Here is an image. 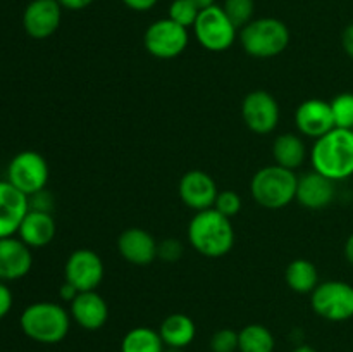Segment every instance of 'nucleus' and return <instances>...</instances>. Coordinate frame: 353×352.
Segmentation results:
<instances>
[{
  "instance_id": "f257e3e1",
  "label": "nucleus",
  "mask_w": 353,
  "mask_h": 352,
  "mask_svg": "<svg viewBox=\"0 0 353 352\" xmlns=\"http://www.w3.org/2000/svg\"><path fill=\"white\" fill-rule=\"evenodd\" d=\"M314 171L334 183L353 176V131L333 128L314 141L310 148Z\"/></svg>"
},
{
  "instance_id": "f03ea898",
  "label": "nucleus",
  "mask_w": 353,
  "mask_h": 352,
  "mask_svg": "<svg viewBox=\"0 0 353 352\" xmlns=\"http://www.w3.org/2000/svg\"><path fill=\"white\" fill-rule=\"evenodd\" d=\"M188 242L199 254L217 259L230 254L234 245V228L231 217L219 211H199L188 224Z\"/></svg>"
},
{
  "instance_id": "7ed1b4c3",
  "label": "nucleus",
  "mask_w": 353,
  "mask_h": 352,
  "mask_svg": "<svg viewBox=\"0 0 353 352\" xmlns=\"http://www.w3.org/2000/svg\"><path fill=\"white\" fill-rule=\"evenodd\" d=\"M71 314L57 302H33L21 313L23 333L38 344L54 345L64 340L71 330Z\"/></svg>"
},
{
  "instance_id": "20e7f679",
  "label": "nucleus",
  "mask_w": 353,
  "mask_h": 352,
  "mask_svg": "<svg viewBox=\"0 0 353 352\" xmlns=\"http://www.w3.org/2000/svg\"><path fill=\"white\" fill-rule=\"evenodd\" d=\"M290 37L288 24L278 17L252 19L238 33L243 50L255 59L278 57L288 48Z\"/></svg>"
},
{
  "instance_id": "39448f33",
  "label": "nucleus",
  "mask_w": 353,
  "mask_h": 352,
  "mask_svg": "<svg viewBox=\"0 0 353 352\" xmlns=\"http://www.w3.org/2000/svg\"><path fill=\"white\" fill-rule=\"evenodd\" d=\"M299 176L283 166L271 164L259 169L250 182V192L255 202L265 209H283L296 197Z\"/></svg>"
},
{
  "instance_id": "423d86ee",
  "label": "nucleus",
  "mask_w": 353,
  "mask_h": 352,
  "mask_svg": "<svg viewBox=\"0 0 353 352\" xmlns=\"http://www.w3.org/2000/svg\"><path fill=\"white\" fill-rule=\"evenodd\" d=\"M310 306L319 317L341 323L353 317V285L341 280H330L310 293Z\"/></svg>"
},
{
  "instance_id": "0eeeda50",
  "label": "nucleus",
  "mask_w": 353,
  "mask_h": 352,
  "mask_svg": "<svg viewBox=\"0 0 353 352\" xmlns=\"http://www.w3.org/2000/svg\"><path fill=\"white\" fill-rule=\"evenodd\" d=\"M193 35L196 41L209 52H224L236 41L238 28L231 23L223 7L216 6L200 10Z\"/></svg>"
},
{
  "instance_id": "6e6552de",
  "label": "nucleus",
  "mask_w": 353,
  "mask_h": 352,
  "mask_svg": "<svg viewBox=\"0 0 353 352\" xmlns=\"http://www.w3.org/2000/svg\"><path fill=\"white\" fill-rule=\"evenodd\" d=\"M190 41L188 28L174 23L169 17L157 19L145 30L143 45L145 50L155 59L169 61L176 59L186 50Z\"/></svg>"
},
{
  "instance_id": "1a4fd4ad",
  "label": "nucleus",
  "mask_w": 353,
  "mask_h": 352,
  "mask_svg": "<svg viewBox=\"0 0 353 352\" xmlns=\"http://www.w3.org/2000/svg\"><path fill=\"white\" fill-rule=\"evenodd\" d=\"M48 173L50 171L43 155L34 150H23L10 159L7 166V182L30 197L47 186Z\"/></svg>"
},
{
  "instance_id": "9d476101",
  "label": "nucleus",
  "mask_w": 353,
  "mask_h": 352,
  "mask_svg": "<svg viewBox=\"0 0 353 352\" xmlns=\"http://www.w3.org/2000/svg\"><path fill=\"white\" fill-rule=\"evenodd\" d=\"M241 117L250 131L257 135H269L278 128L279 104L265 90H254L247 93L241 102Z\"/></svg>"
},
{
  "instance_id": "9b49d317",
  "label": "nucleus",
  "mask_w": 353,
  "mask_h": 352,
  "mask_svg": "<svg viewBox=\"0 0 353 352\" xmlns=\"http://www.w3.org/2000/svg\"><path fill=\"white\" fill-rule=\"evenodd\" d=\"M103 261L95 251L78 248L68 257L64 266V278L79 292L97 290L103 280Z\"/></svg>"
},
{
  "instance_id": "f8f14e48",
  "label": "nucleus",
  "mask_w": 353,
  "mask_h": 352,
  "mask_svg": "<svg viewBox=\"0 0 353 352\" xmlns=\"http://www.w3.org/2000/svg\"><path fill=\"white\" fill-rule=\"evenodd\" d=\"M178 193L186 207L199 213V211L214 207L219 190L209 173L202 169H192V171H186L179 179Z\"/></svg>"
},
{
  "instance_id": "ddd939ff",
  "label": "nucleus",
  "mask_w": 353,
  "mask_h": 352,
  "mask_svg": "<svg viewBox=\"0 0 353 352\" xmlns=\"http://www.w3.org/2000/svg\"><path fill=\"white\" fill-rule=\"evenodd\" d=\"M62 6L57 0H31L23 14V28L34 40H45L59 30Z\"/></svg>"
},
{
  "instance_id": "4468645a",
  "label": "nucleus",
  "mask_w": 353,
  "mask_h": 352,
  "mask_svg": "<svg viewBox=\"0 0 353 352\" xmlns=\"http://www.w3.org/2000/svg\"><path fill=\"white\" fill-rule=\"evenodd\" d=\"M295 126L299 133L317 140L334 128L331 102L323 99H309L295 110Z\"/></svg>"
},
{
  "instance_id": "2eb2a0df",
  "label": "nucleus",
  "mask_w": 353,
  "mask_h": 352,
  "mask_svg": "<svg viewBox=\"0 0 353 352\" xmlns=\"http://www.w3.org/2000/svg\"><path fill=\"white\" fill-rule=\"evenodd\" d=\"M28 211V197L12 183L0 179V238L17 235Z\"/></svg>"
},
{
  "instance_id": "dca6fc26",
  "label": "nucleus",
  "mask_w": 353,
  "mask_h": 352,
  "mask_svg": "<svg viewBox=\"0 0 353 352\" xmlns=\"http://www.w3.org/2000/svg\"><path fill=\"white\" fill-rule=\"evenodd\" d=\"M33 254L19 237L0 238V282L21 280L31 271Z\"/></svg>"
},
{
  "instance_id": "f3484780",
  "label": "nucleus",
  "mask_w": 353,
  "mask_h": 352,
  "mask_svg": "<svg viewBox=\"0 0 353 352\" xmlns=\"http://www.w3.org/2000/svg\"><path fill=\"white\" fill-rule=\"evenodd\" d=\"M121 257L134 266H148L157 259V242L143 228H128L117 238Z\"/></svg>"
},
{
  "instance_id": "a211bd4d",
  "label": "nucleus",
  "mask_w": 353,
  "mask_h": 352,
  "mask_svg": "<svg viewBox=\"0 0 353 352\" xmlns=\"http://www.w3.org/2000/svg\"><path fill=\"white\" fill-rule=\"evenodd\" d=\"M69 314L76 324L88 331H97L109 320V306L97 290L79 292L69 304Z\"/></svg>"
},
{
  "instance_id": "6ab92c4d",
  "label": "nucleus",
  "mask_w": 353,
  "mask_h": 352,
  "mask_svg": "<svg viewBox=\"0 0 353 352\" xmlns=\"http://www.w3.org/2000/svg\"><path fill=\"white\" fill-rule=\"evenodd\" d=\"M336 195V186L333 179L319 175L317 171H309L299 178L296 185V197L303 207L310 211L326 209Z\"/></svg>"
},
{
  "instance_id": "aec40b11",
  "label": "nucleus",
  "mask_w": 353,
  "mask_h": 352,
  "mask_svg": "<svg viewBox=\"0 0 353 352\" xmlns=\"http://www.w3.org/2000/svg\"><path fill=\"white\" fill-rule=\"evenodd\" d=\"M55 219L52 213H41V211H28L17 230V237L24 242L30 248L47 247L55 237Z\"/></svg>"
},
{
  "instance_id": "412c9836",
  "label": "nucleus",
  "mask_w": 353,
  "mask_h": 352,
  "mask_svg": "<svg viewBox=\"0 0 353 352\" xmlns=\"http://www.w3.org/2000/svg\"><path fill=\"white\" fill-rule=\"evenodd\" d=\"M159 333H161V338L165 347L185 349L196 337L195 321L188 314H169L168 317H164L161 326H159Z\"/></svg>"
},
{
  "instance_id": "4be33fe9",
  "label": "nucleus",
  "mask_w": 353,
  "mask_h": 352,
  "mask_svg": "<svg viewBox=\"0 0 353 352\" xmlns=\"http://www.w3.org/2000/svg\"><path fill=\"white\" fill-rule=\"evenodd\" d=\"M272 157L276 161L274 164L295 171L307 157V148L302 137L295 133L279 135L272 144Z\"/></svg>"
},
{
  "instance_id": "5701e85b",
  "label": "nucleus",
  "mask_w": 353,
  "mask_h": 352,
  "mask_svg": "<svg viewBox=\"0 0 353 352\" xmlns=\"http://www.w3.org/2000/svg\"><path fill=\"white\" fill-rule=\"evenodd\" d=\"M285 280L296 293H312L319 285V273L309 259H293L285 271Z\"/></svg>"
},
{
  "instance_id": "b1692460",
  "label": "nucleus",
  "mask_w": 353,
  "mask_h": 352,
  "mask_svg": "<svg viewBox=\"0 0 353 352\" xmlns=\"http://www.w3.org/2000/svg\"><path fill=\"white\" fill-rule=\"evenodd\" d=\"M276 340L268 326L247 324L238 331V352H274Z\"/></svg>"
},
{
  "instance_id": "393cba45",
  "label": "nucleus",
  "mask_w": 353,
  "mask_h": 352,
  "mask_svg": "<svg viewBox=\"0 0 353 352\" xmlns=\"http://www.w3.org/2000/svg\"><path fill=\"white\" fill-rule=\"evenodd\" d=\"M164 349L159 330L148 326L131 328L121 340V352H164Z\"/></svg>"
},
{
  "instance_id": "a878e982",
  "label": "nucleus",
  "mask_w": 353,
  "mask_h": 352,
  "mask_svg": "<svg viewBox=\"0 0 353 352\" xmlns=\"http://www.w3.org/2000/svg\"><path fill=\"white\" fill-rule=\"evenodd\" d=\"M334 128L353 131V92H343L331 100Z\"/></svg>"
},
{
  "instance_id": "bb28decb",
  "label": "nucleus",
  "mask_w": 353,
  "mask_h": 352,
  "mask_svg": "<svg viewBox=\"0 0 353 352\" xmlns=\"http://www.w3.org/2000/svg\"><path fill=\"white\" fill-rule=\"evenodd\" d=\"M223 10L226 16L230 17L231 23L241 30L245 24L250 23L254 19L255 12V2L254 0H224Z\"/></svg>"
},
{
  "instance_id": "cd10ccee",
  "label": "nucleus",
  "mask_w": 353,
  "mask_h": 352,
  "mask_svg": "<svg viewBox=\"0 0 353 352\" xmlns=\"http://www.w3.org/2000/svg\"><path fill=\"white\" fill-rule=\"evenodd\" d=\"M200 10L193 6L190 0H172L171 6H169V19H172L174 23L181 24L185 28H193L196 17H199Z\"/></svg>"
},
{
  "instance_id": "c85d7f7f",
  "label": "nucleus",
  "mask_w": 353,
  "mask_h": 352,
  "mask_svg": "<svg viewBox=\"0 0 353 352\" xmlns=\"http://www.w3.org/2000/svg\"><path fill=\"white\" fill-rule=\"evenodd\" d=\"M210 351L212 352H236L238 351V331L231 328H221L210 338Z\"/></svg>"
},
{
  "instance_id": "c756f323",
  "label": "nucleus",
  "mask_w": 353,
  "mask_h": 352,
  "mask_svg": "<svg viewBox=\"0 0 353 352\" xmlns=\"http://www.w3.org/2000/svg\"><path fill=\"white\" fill-rule=\"evenodd\" d=\"M214 209H217L221 214L228 217L236 216L241 211V197L236 192H233V190H223V192L217 193Z\"/></svg>"
},
{
  "instance_id": "7c9ffc66",
  "label": "nucleus",
  "mask_w": 353,
  "mask_h": 352,
  "mask_svg": "<svg viewBox=\"0 0 353 352\" xmlns=\"http://www.w3.org/2000/svg\"><path fill=\"white\" fill-rule=\"evenodd\" d=\"M183 255V245L181 242L176 238H165L164 242L157 244V257L165 262H176L179 261Z\"/></svg>"
},
{
  "instance_id": "2f4dec72",
  "label": "nucleus",
  "mask_w": 353,
  "mask_h": 352,
  "mask_svg": "<svg viewBox=\"0 0 353 352\" xmlns=\"http://www.w3.org/2000/svg\"><path fill=\"white\" fill-rule=\"evenodd\" d=\"M28 204H30L31 211H41V213H52L54 209V197L47 190H40V192L33 193L28 197Z\"/></svg>"
},
{
  "instance_id": "473e14b6",
  "label": "nucleus",
  "mask_w": 353,
  "mask_h": 352,
  "mask_svg": "<svg viewBox=\"0 0 353 352\" xmlns=\"http://www.w3.org/2000/svg\"><path fill=\"white\" fill-rule=\"evenodd\" d=\"M12 302H14L12 292H10L9 286L6 285V282H0V320L6 317L7 314L10 313V309H12Z\"/></svg>"
},
{
  "instance_id": "72a5a7b5",
  "label": "nucleus",
  "mask_w": 353,
  "mask_h": 352,
  "mask_svg": "<svg viewBox=\"0 0 353 352\" xmlns=\"http://www.w3.org/2000/svg\"><path fill=\"white\" fill-rule=\"evenodd\" d=\"M128 9L137 10V12H147L157 6L159 0H121Z\"/></svg>"
},
{
  "instance_id": "f704fd0d",
  "label": "nucleus",
  "mask_w": 353,
  "mask_h": 352,
  "mask_svg": "<svg viewBox=\"0 0 353 352\" xmlns=\"http://www.w3.org/2000/svg\"><path fill=\"white\" fill-rule=\"evenodd\" d=\"M341 45H343L345 54L353 59V23L348 24L343 33H341Z\"/></svg>"
},
{
  "instance_id": "c9c22d12",
  "label": "nucleus",
  "mask_w": 353,
  "mask_h": 352,
  "mask_svg": "<svg viewBox=\"0 0 353 352\" xmlns=\"http://www.w3.org/2000/svg\"><path fill=\"white\" fill-rule=\"evenodd\" d=\"M78 293H79V290L76 289L74 285H71V283H69V282L62 283L61 290H59V295H61V299L65 300V302H69V304H71L72 300H74L76 297H78Z\"/></svg>"
},
{
  "instance_id": "e433bc0d",
  "label": "nucleus",
  "mask_w": 353,
  "mask_h": 352,
  "mask_svg": "<svg viewBox=\"0 0 353 352\" xmlns=\"http://www.w3.org/2000/svg\"><path fill=\"white\" fill-rule=\"evenodd\" d=\"M59 3L62 6V9H68V10H83L86 7L92 6L95 0H57Z\"/></svg>"
},
{
  "instance_id": "4c0bfd02",
  "label": "nucleus",
  "mask_w": 353,
  "mask_h": 352,
  "mask_svg": "<svg viewBox=\"0 0 353 352\" xmlns=\"http://www.w3.org/2000/svg\"><path fill=\"white\" fill-rule=\"evenodd\" d=\"M343 254H345V259L348 261V264L353 266V233L347 238V242H345Z\"/></svg>"
},
{
  "instance_id": "58836bf2",
  "label": "nucleus",
  "mask_w": 353,
  "mask_h": 352,
  "mask_svg": "<svg viewBox=\"0 0 353 352\" xmlns=\"http://www.w3.org/2000/svg\"><path fill=\"white\" fill-rule=\"evenodd\" d=\"M190 2H192L199 10L209 9V7L216 6V0H190Z\"/></svg>"
},
{
  "instance_id": "ea45409f",
  "label": "nucleus",
  "mask_w": 353,
  "mask_h": 352,
  "mask_svg": "<svg viewBox=\"0 0 353 352\" xmlns=\"http://www.w3.org/2000/svg\"><path fill=\"white\" fill-rule=\"evenodd\" d=\"M293 352H317L312 345H307V344H300L293 349Z\"/></svg>"
},
{
  "instance_id": "a19ab883",
  "label": "nucleus",
  "mask_w": 353,
  "mask_h": 352,
  "mask_svg": "<svg viewBox=\"0 0 353 352\" xmlns=\"http://www.w3.org/2000/svg\"><path fill=\"white\" fill-rule=\"evenodd\" d=\"M164 352H185L183 349H176V347H165Z\"/></svg>"
}]
</instances>
